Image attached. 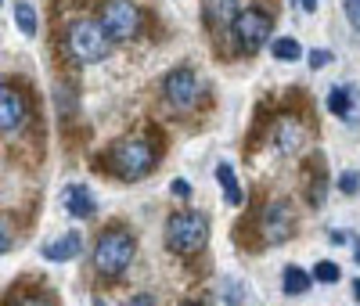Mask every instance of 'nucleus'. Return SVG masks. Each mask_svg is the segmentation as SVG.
I'll return each instance as SVG.
<instances>
[{"label":"nucleus","mask_w":360,"mask_h":306,"mask_svg":"<svg viewBox=\"0 0 360 306\" xmlns=\"http://www.w3.org/2000/svg\"><path fill=\"white\" fill-rule=\"evenodd\" d=\"M94 195H90L83 184H72V188L65 191V212L69 217H76V220H90L94 217Z\"/></svg>","instance_id":"9b49d317"},{"label":"nucleus","mask_w":360,"mask_h":306,"mask_svg":"<svg viewBox=\"0 0 360 306\" xmlns=\"http://www.w3.org/2000/svg\"><path fill=\"white\" fill-rule=\"evenodd\" d=\"M328 108H332L339 119H356V108H360V101H356V90L349 87V83H342V87H332L328 90Z\"/></svg>","instance_id":"9d476101"},{"label":"nucleus","mask_w":360,"mask_h":306,"mask_svg":"<svg viewBox=\"0 0 360 306\" xmlns=\"http://www.w3.org/2000/svg\"><path fill=\"white\" fill-rule=\"evenodd\" d=\"M15 306H44L40 299H22V302H15Z\"/></svg>","instance_id":"393cba45"},{"label":"nucleus","mask_w":360,"mask_h":306,"mask_svg":"<svg viewBox=\"0 0 360 306\" xmlns=\"http://www.w3.org/2000/svg\"><path fill=\"white\" fill-rule=\"evenodd\" d=\"M162 90H166L169 105L180 108V112L195 108L198 98H202V83H198V76H195L191 69H173V72L162 79Z\"/></svg>","instance_id":"0eeeda50"},{"label":"nucleus","mask_w":360,"mask_h":306,"mask_svg":"<svg viewBox=\"0 0 360 306\" xmlns=\"http://www.w3.org/2000/svg\"><path fill=\"white\" fill-rule=\"evenodd\" d=\"M98 22L105 25V33L112 40H130V37H137V29H141V11H137L134 0H105Z\"/></svg>","instance_id":"39448f33"},{"label":"nucleus","mask_w":360,"mask_h":306,"mask_svg":"<svg viewBox=\"0 0 360 306\" xmlns=\"http://www.w3.org/2000/svg\"><path fill=\"white\" fill-rule=\"evenodd\" d=\"M238 15H242V11H238V0H205V22L213 25V33H217V29L234 25Z\"/></svg>","instance_id":"ddd939ff"},{"label":"nucleus","mask_w":360,"mask_h":306,"mask_svg":"<svg viewBox=\"0 0 360 306\" xmlns=\"http://www.w3.org/2000/svg\"><path fill=\"white\" fill-rule=\"evenodd\" d=\"M339 191H342V195H356V191H360V173L346 170V173L339 177Z\"/></svg>","instance_id":"aec40b11"},{"label":"nucleus","mask_w":360,"mask_h":306,"mask_svg":"<svg viewBox=\"0 0 360 306\" xmlns=\"http://www.w3.org/2000/svg\"><path fill=\"white\" fill-rule=\"evenodd\" d=\"M217 180H220V188H224V202L227 205H242V188H238V177L227 162L217 166Z\"/></svg>","instance_id":"4468645a"},{"label":"nucleus","mask_w":360,"mask_h":306,"mask_svg":"<svg viewBox=\"0 0 360 306\" xmlns=\"http://www.w3.org/2000/svg\"><path fill=\"white\" fill-rule=\"evenodd\" d=\"M259 231H263V241H270V245L288 241V234H292V212H288V205L285 202H270L263 209Z\"/></svg>","instance_id":"6e6552de"},{"label":"nucleus","mask_w":360,"mask_h":306,"mask_svg":"<svg viewBox=\"0 0 360 306\" xmlns=\"http://www.w3.org/2000/svg\"><path fill=\"white\" fill-rule=\"evenodd\" d=\"M328 61H332V54H328V51H310V69H324Z\"/></svg>","instance_id":"4be33fe9"},{"label":"nucleus","mask_w":360,"mask_h":306,"mask_svg":"<svg viewBox=\"0 0 360 306\" xmlns=\"http://www.w3.org/2000/svg\"><path fill=\"white\" fill-rule=\"evenodd\" d=\"M299 4H303V11H314V8H317V0H299Z\"/></svg>","instance_id":"a878e982"},{"label":"nucleus","mask_w":360,"mask_h":306,"mask_svg":"<svg viewBox=\"0 0 360 306\" xmlns=\"http://www.w3.org/2000/svg\"><path fill=\"white\" fill-rule=\"evenodd\" d=\"M15 22H18V29L25 37H37V11H33V4L29 0H15Z\"/></svg>","instance_id":"dca6fc26"},{"label":"nucleus","mask_w":360,"mask_h":306,"mask_svg":"<svg viewBox=\"0 0 360 306\" xmlns=\"http://www.w3.org/2000/svg\"><path fill=\"white\" fill-rule=\"evenodd\" d=\"M303 137H307V134H303V127H292L288 119L281 122V137H278V141H281V148H285V151L299 148V144H303Z\"/></svg>","instance_id":"a211bd4d"},{"label":"nucleus","mask_w":360,"mask_h":306,"mask_svg":"<svg viewBox=\"0 0 360 306\" xmlns=\"http://www.w3.org/2000/svg\"><path fill=\"white\" fill-rule=\"evenodd\" d=\"M342 8H346V18H349V25L360 33V0H342Z\"/></svg>","instance_id":"412c9836"},{"label":"nucleus","mask_w":360,"mask_h":306,"mask_svg":"<svg viewBox=\"0 0 360 306\" xmlns=\"http://www.w3.org/2000/svg\"><path fill=\"white\" fill-rule=\"evenodd\" d=\"M108 166L123 177V180H141L148 170L155 166V148L148 144L144 137H127L112 148L108 155Z\"/></svg>","instance_id":"7ed1b4c3"},{"label":"nucleus","mask_w":360,"mask_h":306,"mask_svg":"<svg viewBox=\"0 0 360 306\" xmlns=\"http://www.w3.org/2000/svg\"><path fill=\"white\" fill-rule=\"evenodd\" d=\"M79 249H83V238H79V231H69L65 238H58V241L44 245V260L65 263V260H76V256H79Z\"/></svg>","instance_id":"f8f14e48"},{"label":"nucleus","mask_w":360,"mask_h":306,"mask_svg":"<svg viewBox=\"0 0 360 306\" xmlns=\"http://www.w3.org/2000/svg\"><path fill=\"white\" fill-rule=\"evenodd\" d=\"M353 299L360 302V281H353Z\"/></svg>","instance_id":"bb28decb"},{"label":"nucleus","mask_w":360,"mask_h":306,"mask_svg":"<svg viewBox=\"0 0 360 306\" xmlns=\"http://www.w3.org/2000/svg\"><path fill=\"white\" fill-rule=\"evenodd\" d=\"M134 253H137V241L134 234L127 231H108L101 241H98V249H94V267L105 274V278H115V274H123L130 263H134Z\"/></svg>","instance_id":"20e7f679"},{"label":"nucleus","mask_w":360,"mask_h":306,"mask_svg":"<svg viewBox=\"0 0 360 306\" xmlns=\"http://www.w3.org/2000/svg\"><path fill=\"white\" fill-rule=\"evenodd\" d=\"M353 249H356V263H360V238H353Z\"/></svg>","instance_id":"cd10ccee"},{"label":"nucleus","mask_w":360,"mask_h":306,"mask_svg":"<svg viewBox=\"0 0 360 306\" xmlns=\"http://www.w3.org/2000/svg\"><path fill=\"white\" fill-rule=\"evenodd\" d=\"M0 127H4V134H18L25 127V98L15 87L0 90Z\"/></svg>","instance_id":"1a4fd4ad"},{"label":"nucleus","mask_w":360,"mask_h":306,"mask_svg":"<svg viewBox=\"0 0 360 306\" xmlns=\"http://www.w3.org/2000/svg\"><path fill=\"white\" fill-rule=\"evenodd\" d=\"M270 54H274L278 61H299L303 58V47H299L292 37H278L274 44H270Z\"/></svg>","instance_id":"f3484780"},{"label":"nucleus","mask_w":360,"mask_h":306,"mask_svg":"<svg viewBox=\"0 0 360 306\" xmlns=\"http://www.w3.org/2000/svg\"><path fill=\"white\" fill-rule=\"evenodd\" d=\"M310 281H314V274H307L303 267H285V274H281V285L288 295H303L310 288Z\"/></svg>","instance_id":"2eb2a0df"},{"label":"nucleus","mask_w":360,"mask_h":306,"mask_svg":"<svg viewBox=\"0 0 360 306\" xmlns=\"http://www.w3.org/2000/svg\"><path fill=\"white\" fill-rule=\"evenodd\" d=\"M209 241V220L205 212H195V209H180L166 220V245L169 253L176 256H195L205 249Z\"/></svg>","instance_id":"f257e3e1"},{"label":"nucleus","mask_w":360,"mask_h":306,"mask_svg":"<svg viewBox=\"0 0 360 306\" xmlns=\"http://www.w3.org/2000/svg\"><path fill=\"white\" fill-rule=\"evenodd\" d=\"M112 37L105 33L101 22H72L65 29V47L76 61H83V65H94V61H105L112 54Z\"/></svg>","instance_id":"f03ea898"},{"label":"nucleus","mask_w":360,"mask_h":306,"mask_svg":"<svg viewBox=\"0 0 360 306\" xmlns=\"http://www.w3.org/2000/svg\"><path fill=\"white\" fill-rule=\"evenodd\" d=\"M234 37H238V47H242L245 54H252V51H259L263 44H266V37H270V29H274V22H270V15L266 11H259V8H245L242 15L234 18Z\"/></svg>","instance_id":"423d86ee"},{"label":"nucleus","mask_w":360,"mask_h":306,"mask_svg":"<svg viewBox=\"0 0 360 306\" xmlns=\"http://www.w3.org/2000/svg\"><path fill=\"white\" fill-rule=\"evenodd\" d=\"M314 281L335 285V281H339V267H335V263H317V267H314Z\"/></svg>","instance_id":"6ab92c4d"},{"label":"nucleus","mask_w":360,"mask_h":306,"mask_svg":"<svg viewBox=\"0 0 360 306\" xmlns=\"http://www.w3.org/2000/svg\"><path fill=\"white\" fill-rule=\"evenodd\" d=\"M127 306H155V302H152V295H134Z\"/></svg>","instance_id":"b1692460"},{"label":"nucleus","mask_w":360,"mask_h":306,"mask_svg":"<svg viewBox=\"0 0 360 306\" xmlns=\"http://www.w3.org/2000/svg\"><path fill=\"white\" fill-rule=\"evenodd\" d=\"M188 306H205V302H188Z\"/></svg>","instance_id":"c85d7f7f"},{"label":"nucleus","mask_w":360,"mask_h":306,"mask_svg":"<svg viewBox=\"0 0 360 306\" xmlns=\"http://www.w3.org/2000/svg\"><path fill=\"white\" fill-rule=\"evenodd\" d=\"M173 195H176V198L191 195V184H188V180H173Z\"/></svg>","instance_id":"5701e85b"}]
</instances>
